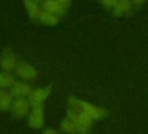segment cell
<instances>
[{
	"mask_svg": "<svg viewBox=\"0 0 148 134\" xmlns=\"http://www.w3.org/2000/svg\"><path fill=\"white\" fill-rule=\"evenodd\" d=\"M67 106L79 109L94 122L102 120L106 118L108 115V111L106 109L92 104L85 100L79 99L76 96H73V95H71L68 97Z\"/></svg>",
	"mask_w": 148,
	"mask_h": 134,
	"instance_id": "cell-1",
	"label": "cell"
},
{
	"mask_svg": "<svg viewBox=\"0 0 148 134\" xmlns=\"http://www.w3.org/2000/svg\"><path fill=\"white\" fill-rule=\"evenodd\" d=\"M66 117L72 120L76 124L78 134H90L92 125H94V121L82 111L76 108L67 106Z\"/></svg>",
	"mask_w": 148,
	"mask_h": 134,
	"instance_id": "cell-2",
	"label": "cell"
},
{
	"mask_svg": "<svg viewBox=\"0 0 148 134\" xmlns=\"http://www.w3.org/2000/svg\"><path fill=\"white\" fill-rule=\"evenodd\" d=\"M14 74L17 79L26 82L35 80L39 76L38 71L36 70V68L25 61H18L14 70Z\"/></svg>",
	"mask_w": 148,
	"mask_h": 134,
	"instance_id": "cell-3",
	"label": "cell"
},
{
	"mask_svg": "<svg viewBox=\"0 0 148 134\" xmlns=\"http://www.w3.org/2000/svg\"><path fill=\"white\" fill-rule=\"evenodd\" d=\"M31 109L27 98H13L9 112L14 119L21 120L27 118Z\"/></svg>",
	"mask_w": 148,
	"mask_h": 134,
	"instance_id": "cell-4",
	"label": "cell"
},
{
	"mask_svg": "<svg viewBox=\"0 0 148 134\" xmlns=\"http://www.w3.org/2000/svg\"><path fill=\"white\" fill-rule=\"evenodd\" d=\"M51 93V86H44L39 87L36 88H33L30 94L27 96V100L31 105V107H38L43 106L44 102L49 97Z\"/></svg>",
	"mask_w": 148,
	"mask_h": 134,
	"instance_id": "cell-5",
	"label": "cell"
},
{
	"mask_svg": "<svg viewBox=\"0 0 148 134\" xmlns=\"http://www.w3.org/2000/svg\"><path fill=\"white\" fill-rule=\"evenodd\" d=\"M27 118L30 129L34 131L42 129L45 124V112L43 106L33 107Z\"/></svg>",
	"mask_w": 148,
	"mask_h": 134,
	"instance_id": "cell-6",
	"label": "cell"
},
{
	"mask_svg": "<svg viewBox=\"0 0 148 134\" xmlns=\"http://www.w3.org/2000/svg\"><path fill=\"white\" fill-rule=\"evenodd\" d=\"M18 63V56L16 53L11 49H5L0 55V68H1V71L12 72L14 71Z\"/></svg>",
	"mask_w": 148,
	"mask_h": 134,
	"instance_id": "cell-7",
	"label": "cell"
},
{
	"mask_svg": "<svg viewBox=\"0 0 148 134\" xmlns=\"http://www.w3.org/2000/svg\"><path fill=\"white\" fill-rule=\"evenodd\" d=\"M32 90L33 87L29 82L17 80L10 89V92L13 98H27Z\"/></svg>",
	"mask_w": 148,
	"mask_h": 134,
	"instance_id": "cell-8",
	"label": "cell"
},
{
	"mask_svg": "<svg viewBox=\"0 0 148 134\" xmlns=\"http://www.w3.org/2000/svg\"><path fill=\"white\" fill-rule=\"evenodd\" d=\"M41 6L42 10L49 12L59 18L64 15L67 11L58 0H42Z\"/></svg>",
	"mask_w": 148,
	"mask_h": 134,
	"instance_id": "cell-9",
	"label": "cell"
},
{
	"mask_svg": "<svg viewBox=\"0 0 148 134\" xmlns=\"http://www.w3.org/2000/svg\"><path fill=\"white\" fill-rule=\"evenodd\" d=\"M23 4L31 21L38 22L39 16L42 11L40 3H37L34 0H23Z\"/></svg>",
	"mask_w": 148,
	"mask_h": 134,
	"instance_id": "cell-10",
	"label": "cell"
},
{
	"mask_svg": "<svg viewBox=\"0 0 148 134\" xmlns=\"http://www.w3.org/2000/svg\"><path fill=\"white\" fill-rule=\"evenodd\" d=\"M132 8L133 5L131 0H118L112 12L116 17H124L132 12Z\"/></svg>",
	"mask_w": 148,
	"mask_h": 134,
	"instance_id": "cell-11",
	"label": "cell"
},
{
	"mask_svg": "<svg viewBox=\"0 0 148 134\" xmlns=\"http://www.w3.org/2000/svg\"><path fill=\"white\" fill-rule=\"evenodd\" d=\"M17 81L15 74L11 71H0V89L10 90Z\"/></svg>",
	"mask_w": 148,
	"mask_h": 134,
	"instance_id": "cell-12",
	"label": "cell"
},
{
	"mask_svg": "<svg viewBox=\"0 0 148 134\" xmlns=\"http://www.w3.org/2000/svg\"><path fill=\"white\" fill-rule=\"evenodd\" d=\"M58 21H59V17L44 10L41 12L39 20H38V22L40 24H42V26H46V27L56 26L58 23Z\"/></svg>",
	"mask_w": 148,
	"mask_h": 134,
	"instance_id": "cell-13",
	"label": "cell"
},
{
	"mask_svg": "<svg viewBox=\"0 0 148 134\" xmlns=\"http://www.w3.org/2000/svg\"><path fill=\"white\" fill-rule=\"evenodd\" d=\"M12 101L13 97L10 90L0 89V112H8Z\"/></svg>",
	"mask_w": 148,
	"mask_h": 134,
	"instance_id": "cell-14",
	"label": "cell"
},
{
	"mask_svg": "<svg viewBox=\"0 0 148 134\" xmlns=\"http://www.w3.org/2000/svg\"><path fill=\"white\" fill-rule=\"evenodd\" d=\"M59 130L64 134H78L77 126L72 120L65 117L60 123Z\"/></svg>",
	"mask_w": 148,
	"mask_h": 134,
	"instance_id": "cell-15",
	"label": "cell"
},
{
	"mask_svg": "<svg viewBox=\"0 0 148 134\" xmlns=\"http://www.w3.org/2000/svg\"><path fill=\"white\" fill-rule=\"evenodd\" d=\"M100 4L107 10H113L118 0H99Z\"/></svg>",
	"mask_w": 148,
	"mask_h": 134,
	"instance_id": "cell-16",
	"label": "cell"
},
{
	"mask_svg": "<svg viewBox=\"0 0 148 134\" xmlns=\"http://www.w3.org/2000/svg\"><path fill=\"white\" fill-rule=\"evenodd\" d=\"M42 134H60V132L58 130L54 129V128L46 127V128H43Z\"/></svg>",
	"mask_w": 148,
	"mask_h": 134,
	"instance_id": "cell-17",
	"label": "cell"
},
{
	"mask_svg": "<svg viewBox=\"0 0 148 134\" xmlns=\"http://www.w3.org/2000/svg\"><path fill=\"white\" fill-rule=\"evenodd\" d=\"M131 2H132L133 7L139 8V7L143 6L145 4L146 0H131Z\"/></svg>",
	"mask_w": 148,
	"mask_h": 134,
	"instance_id": "cell-18",
	"label": "cell"
},
{
	"mask_svg": "<svg viewBox=\"0 0 148 134\" xmlns=\"http://www.w3.org/2000/svg\"><path fill=\"white\" fill-rule=\"evenodd\" d=\"M58 1L67 10L70 6H71V0H58Z\"/></svg>",
	"mask_w": 148,
	"mask_h": 134,
	"instance_id": "cell-19",
	"label": "cell"
},
{
	"mask_svg": "<svg viewBox=\"0 0 148 134\" xmlns=\"http://www.w3.org/2000/svg\"><path fill=\"white\" fill-rule=\"evenodd\" d=\"M34 1H35V2H37V3H42V0H34Z\"/></svg>",
	"mask_w": 148,
	"mask_h": 134,
	"instance_id": "cell-20",
	"label": "cell"
}]
</instances>
